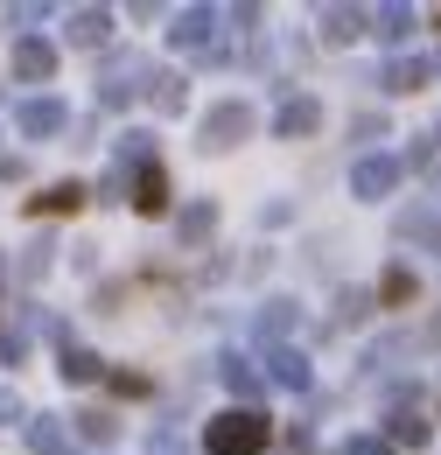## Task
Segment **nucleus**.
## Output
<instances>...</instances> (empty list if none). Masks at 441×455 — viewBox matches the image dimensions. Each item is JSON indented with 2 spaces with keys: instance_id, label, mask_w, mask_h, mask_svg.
I'll list each match as a JSON object with an SVG mask.
<instances>
[{
  "instance_id": "1",
  "label": "nucleus",
  "mask_w": 441,
  "mask_h": 455,
  "mask_svg": "<svg viewBox=\"0 0 441 455\" xmlns=\"http://www.w3.org/2000/svg\"><path fill=\"white\" fill-rule=\"evenodd\" d=\"M267 449V420L260 413H218L211 420V455H260Z\"/></svg>"
},
{
  "instance_id": "2",
  "label": "nucleus",
  "mask_w": 441,
  "mask_h": 455,
  "mask_svg": "<svg viewBox=\"0 0 441 455\" xmlns=\"http://www.w3.org/2000/svg\"><path fill=\"white\" fill-rule=\"evenodd\" d=\"M50 43H21V50H14V70H21V77H50Z\"/></svg>"
},
{
  "instance_id": "3",
  "label": "nucleus",
  "mask_w": 441,
  "mask_h": 455,
  "mask_svg": "<svg viewBox=\"0 0 441 455\" xmlns=\"http://www.w3.org/2000/svg\"><path fill=\"white\" fill-rule=\"evenodd\" d=\"M77 204H84V189H77V182H56L50 196H36V211H77Z\"/></svg>"
},
{
  "instance_id": "4",
  "label": "nucleus",
  "mask_w": 441,
  "mask_h": 455,
  "mask_svg": "<svg viewBox=\"0 0 441 455\" xmlns=\"http://www.w3.org/2000/svg\"><path fill=\"white\" fill-rule=\"evenodd\" d=\"M133 204H140V211H162V204H168V182H162V169H148V175H140V196H133Z\"/></svg>"
},
{
  "instance_id": "5",
  "label": "nucleus",
  "mask_w": 441,
  "mask_h": 455,
  "mask_svg": "<svg viewBox=\"0 0 441 455\" xmlns=\"http://www.w3.org/2000/svg\"><path fill=\"white\" fill-rule=\"evenodd\" d=\"M56 119H63V113H56V106H28V113H21V126H28V133H50Z\"/></svg>"
}]
</instances>
